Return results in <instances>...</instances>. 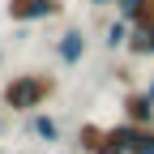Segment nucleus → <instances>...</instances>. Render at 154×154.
Masks as SVG:
<instances>
[{
    "label": "nucleus",
    "instance_id": "1a4fd4ad",
    "mask_svg": "<svg viewBox=\"0 0 154 154\" xmlns=\"http://www.w3.org/2000/svg\"><path fill=\"white\" fill-rule=\"evenodd\" d=\"M103 124H94V120H86L82 128H77V154H94V146L103 141Z\"/></svg>",
    "mask_w": 154,
    "mask_h": 154
},
{
    "label": "nucleus",
    "instance_id": "dca6fc26",
    "mask_svg": "<svg viewBox=\"0 0 154 154\" xmlns=\"http://www.w3.org/2000/svg\"><path fill=\"white\" fill-rule=\"evenodd\" d=\"M13 154H22V150H13Z\"/></svg>",
    "mask_w": 154,
    "mask_h": 154
},
{
    "label": "nucleus",
    "instance_id": "9d476101",
    "mask_svg": "<svg viewBox=\"0 0 154 154\" xmlns=\"http://www.w3.org/2000/svg\"><path fill=\"white\" fill-rule=\"evenodd\" d=\"M94 154H124V150L116 146V137H111V133H103V141L94 146Z\"/></svg>",
    "mask_w": 154,
    "mask_h": 154
},
{
    "label": "nucleus",
    "instance_id": "f257e3e1",
    "mask_svg": "<svg viewBox=\"0 0 154 154\" xmlns=\"http://www.w3.org/2000/svg\"><path fill=\"white\" fill-rule=\"evenodd\" d=\"M56 90H60L56 73L26 69V73L5 77V86H0V107L13 111V116H34V111H43V107L56 99Z\"/></svg>",
    "mask_w": 154,
    "mask_h": 154
},
{
    "label": "nucleus",
    "instance_id": "39448f33",
    "mask_svg": "<svg viewBox=\"0 0 154 154\" xmlns=\"http://www.w3.org/2000/svg\"><path fill=\"white\" fill-rule=\"evenodd\" d=\"M26 133H30L34 141H43V146H60V141H64V128H60V120H56L51 111L26 116Z\"/></svg>",
    "mask_w": 154,
    "mask_h": 154
},
{
    "label": "nucleus",
    "instance_id": "7ed1b4c3",
    "mask_svg": "<svg viewBox=\"0 0 154 154\" xmlns=\"http://www.w3.org/2000/svg\"><path fill=\"white\" fill-rule=\"evenodd\" d=\"M86 56H90V34L82 26H64L60 38H56V60H60L64 69H77Z\"/></svg>",
    "mask_w": 154,
    "mask_h": 154
},
{
    "label": "nucleus",
    "instance_id": "423d86ee",
    "mask_svg": "<svg viewBox=\"0 0 154 154\" xmlns=\"http://www.w3.org/2000/svg\"><path fill=\"white\" fill-rule=\"evenodd\" d=\"M107 133L116 137V146H120L124 154H137V150L146 146V137H150L154 128H141V124H128V120H120V124H111Z\"/></svg>",
    "mask_w": 154,
    "mask_h": 154
},
{
    "label": "nucleus",
    "instance_id": "ddd939ff",
    "mask_svg": "<svg viewBox=\"0 0 154 154\" xmlns=\"http://www.w3.org/2000/svg\"><path fill=\"white\" fill-rule=\"evenodd\" d=\"M86 5H94V9H111L116 0H86Z\"/></svg>",
    "mask_w": 154,
    "mask_h": 154
},
{
    "label": "nucleus",
    "instance_id": "20e7f679",
    "mask_svg": "<svg viewBox=\"0 0 154 154\" xmlns=\"http://www.w3.org/2000/svg\"><path fill=\"white\" fill-rule=\"evenodd\" d=\"M120 120L128 124H141V128H154V103H150V94L146 90H124V99H120Z\"/></svg>",
    "mask_w": 154,
    "mask_h": 154
},
{
    "label": "nucleus",
    "instance_id": "6e6552de",
    "mask_svg": "<svg viewBox=\"0 0 154 154\" xmlns=\"http://www.w3.org/2000/svg\"><path fill=\"white\" fill-rule=\"evenodd\" d=\"M128 22L124 17H116V22H107V30H103V47L107 51H124V43H128Z\"/></svg>",
    "mask_w": 154,
    "mask_h": 154
},
{
    "label": "nucleus",
    "instance_id": "f8f14e48",
    "mask_svg": "<svg viewBox=\"0 0 154 154\" xmlns=\"http://www.w3.org/2000/svg\"><path fill=\"white\" fill-rule=\"evenodd\" d=\"M137 154H154V133H150V137H146V146H141Z\"/></svg>",
    "mask_w": 154,
    "mask_h": 154
},
{
    "label": "nucleus",
    "instance_id": "f03ea898",
    "mask_svg": "<svg viewBox=\"0 0 154 154\" xmlns=\"http://www.w3.org/2000/svg\"><path fill=\"white\" fill-rule=\"evenodd\" d=\"M5 13L13 26H38L47 17H60L64 0H5Z\"/></svg>",
    "mask_w": 154,
    "mask_h": 154
},
{
    "label": "nucleus",
    "instance_id": "0eeeda50",
    "mask_svg": "<svg viewBox=\"0 0 154 154\" xmlns=\"http://www.w3.org/2000/svg\"><path fill=\"white\" fill-rule=\"evenodd\" d=\"M116 17H124L128 26H150L154 22V0H116Z\"/></svg>",
    "mask_w": 154,
    "mask_h": 154
},
{
    "label": "nucleus",
    "instance_id": "2eb2a0df",
    "mask_svg": "<svg viewBox=\"0 0 154 154\" xmlns=\"http://www.w3.org/2000/svg\"><path fill=\"white\" fill-rule=\"evenodd\" d=\"M141 90H146V94H150V103H154V73H150V82H146V86H141Z\"/></svg>",
    "mask_w": 154,
    "mask_h": 154
},
{
    "label": "nucleus",
    "instance_id": "4468645a",
    "mask_svg": "<svg viewBox=\"0 0 154 154\" xmlns=\"http://www.w3.org/2000/svg\"><path fill=\"white\" fill-rule=\"evenodd\" d=\"M146 34H150V60H154V22L146 26Z\"/></svg>",
    "mask_w": 154,
    "mask_h": 154
},
{
    "label": "nucleus",
    "instance_id": "9b49d317",
    "mask_svg": "<svg viewBox=\"0 0 154 154\" xmlns=\"http://www.w3.org/2000/svg\"><path fill=\"white\" fill-rule=\"evenodd\" d=\"M5 133H9V111L0 107V137H5Z\"/></svg>",
    "mask_w": 154,
    "mask_h": 154
}]
</instances>
